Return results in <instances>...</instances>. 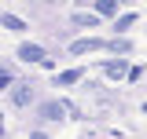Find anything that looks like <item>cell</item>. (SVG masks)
Here are the masks:
<instances>
[{"label": "cell", "instance_id": "30bf717a", "mask_svg": "<svg viewBox=\"0 0 147 139\" xmlns=\"http://www.w3.org/2000/svg\"><path fill=\"white\" fill-rule=\"evenodd\" d=\"M74 22H77V26H99L96 15H74Z\"/></svg>", "mask_w": 147, "mask_h": 139}, {"label": "cell", "instance_id": "ba28073f", "mask_svg": "<svg viewBox=\"0 0 147 139\" xmlns=\"http://www.w3.org/2000/svg\"><path fill=\"white\" fill-rule=\"evenodd\" d=\"M136 22H140V15H121V18H118V33H125V29H132Z\"/></svg>", "mask_w": 147, "mask_h": 139}, {"label": "cell", "instance_id": "277c9868", "mask_svg": "<svg viewBox=\"0 0 147 139\" xmlns=\"http://www.w3.org/2000/svg\"><path fill=\"white\" fill-rule=\"evenodd\" d=\"M96 48H103V40H92V37H85V40H74V44H70V51H74V55L96 51Z\"/></svg>", "mask_w": 147, "mask_h": 139}, {"label": "cell", "instance_id": "52a82bcc", "mask_svg": "<svg viewBox=\"0 0 147 139\" xmlns=\"http://www.w3.org/2000/svg\"><path fill=\"white\" fill-rule=\"evenodd\" d=\"M96 11L107 18V15H114V11H118V4H114V0H99V4H96ZM99 15H96V18H99Z\"/></svg>", "mask_w": 147, "mask_h": 139}, {"label": "cell", "instance_id": "6da1fadb", "mask_svg": "<svg viewBox=\"0 0 147 139\" xmlns=\"http://www.w3.org/2000/svg\"><path fill=\"white\" fill-rule=\"evenodd\" d=\"M70 114H77V110H74L70 103H63V99L40 106V117H44V121H63V117H70Z\"/></svg>", "mask_w": 147, "mask_h": 139}, {"label": "cell", "instance_id": "7c38bea8", "mask_svg": "<svg viewBox=\"0 0 147 139\" xmlns=\"http://www.w3.org/2000/svg\"><path fill=\"white\" fill-rule=\"evenodd\" d=\"M33 139H48V136H44V132H33Z\"/></svg>", "mask_w": 147, "mask_h": 139}, {"label": "cell", "instance_id": "4fadbf2b", "mask_svg": "<svg viewBox=\"0 0 147 139\" xmlns=\"http://www.w3.org/2000/svg\"><path fill=\"white\" fill-rule=\"evenodd\" d=\"M0 136H4V114H0Z\"/></svg>", "mask_w": 147, "mask_h": 139}, {"label": "cell", "instance_id": "7a4b0ae2", "mask_svg": "<svg viewBox=\"0 0 147 139\" xmlns=\"http://www.w3.org/2000/svg\"><path fill=\"white\" fill-rule=\"evenodd\" d=\"M33 99H37V84L33 81H18V84L11 88V103L15 106H30Z\"/></svg>", "mask_w": 147, "mask_h": 139}, {"label": "cell", "instance_id": "8fae6325", "mask_svg": "<svg viewBox=\"0 0 147 139\" xmlns=\"http://www.w3.org/2000/svg\"><path fill=\"white\" fill-rule=\"evenodd\" d=\"M11 84V77H7V73H0V88H7Z\"/></svg>", "mask_w": 147, "mask_h": 139}, {"label": "cell", "instance_id": "8992f818", "mask_svg": "<svg viewBox=\"0 0 147 139\" xmlns=\"http://www.w3.org/2000/svg\"><path fill=\"white\" fill-rule=\"evenodd\" d=\"M81 81V70H63V73H55V84H77Z\"/></svg>", "mask_w": 147, "mask_h": 139}, {"label": "cell", "instance_id": "5b68a950", "mask_svg": "<svg viewBox=\"0 0 147 139\" xmlns=\"http://www.w3.org/2000/svg\"><path fill=\"white\" fill-rule=\"evenodd\" d=\"M103 73H107L110 81H121V77L129 73V66H125V62H107V66H103Z\"/></svg>", "mask_w": 147, "mask_h": 139}, {"label": "cell", "instance_id": "3957f363", "mask_svg": "<svg viewBox=\"0 0 147 139\" xmlns=\"http://www.w3.org/2000/svg\"><path fill=\"white\" fill-rule=\"evenodd\" d=\"M18 59L22 62H44L48 55H44V48H37V44H22L18 48Z\"/></svg>", "mask_w": 147, "mask_h": 139}, {"label": "cell", "instance_id": "9c48e42d", "mask_svg": "<svg viewBox=\"0 0 147 139\" xmlns=\"http://www.w3.org/2000/svg\"><path fill=\"white\" fill-rule=\"evenodd\" d=\"M4 26H7V29H26V22L15 18V15H4Z\"/></svg>", "mask_w": 147, "mask_h": 139}]
</instances>
